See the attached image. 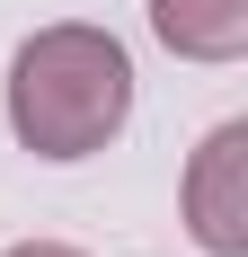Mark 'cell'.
<instances>
[{
  "label": "cell",
  "instance_id": "cell-1",
  "mask_svg": "<svg viewBox=\"0 0 248 257\" xmlns=\"http://www.w3.org/2000/svg\"><path fill=\"white\" fill-rule=\"evenodd\" d=\"M133 115V62L106 27H36L9 62V133L36 160H89Z\"/></svg>",
  "mask_w": 248,
  "mask_h": 257
},
{
  "label": "cell",
  "instance_id": "cell-3",
  "mask_svg": "<svg viewBox=\"0 0 248 257\" xmlns=\"http://www.w3.org/2000/svg\"><path fill=\"white\" fill-rule=\"evenodd\" d=\"M151 27L186 62H239L248 53V0H151Z\"/></svg>",
  "mask_w": 248,
  "mask_h": 257
},
{
  "label": "cell",
  "instance_id": "cell-2",
  "mask_svg": "<svg viewBox=\"0 0 248 257\" xmlns=\"http://www.w3.org/2000/svg\"><path fill=\"white\" fill-rule=\"evenodd\" d=\"M186 231L213 257H248V124H213L186 160Z\"/></svg>",
  "mask_w": 248,
  "mask_h": 257
},
{
  "label": "cell",
  "instance_id": "cell-4",
  "mask_svg": "<svg viewBox=\"0 0 248 257\" xmlns=\"http://www.w3.org/2000/svg\"><path fill=\"white\" fill-rule=\"evenodd\" d=\"M0 257H80V248H62V239H18V248H0Z\"/></svg>",
  "mask_w": 248,
  "mask_h": 257
}]
</instances>
